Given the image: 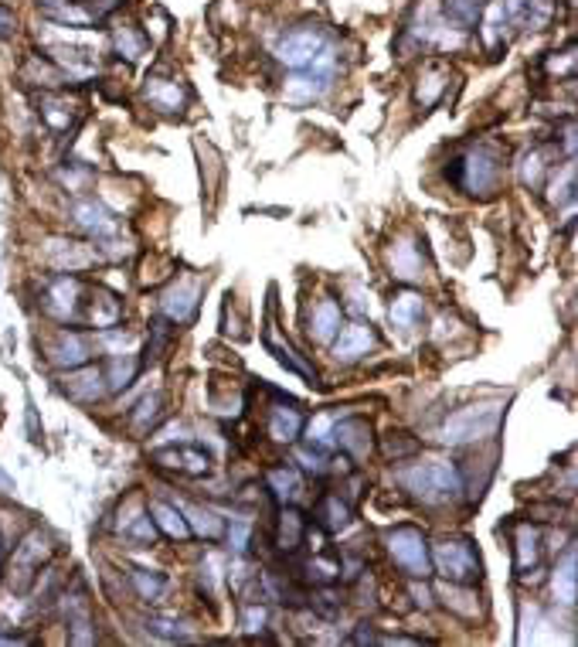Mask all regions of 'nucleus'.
<instances>
[{
    "label": "nucleus",
    "instance_id": "nucleus-1",
    "mask_svg": "<svg viewBox=\"0 0 578 647\" xmlns=\"http://www.w3.org/2000/svg\"><path fill=\"white\" fill-rule=\"evenodd\" d=\"M507 150L493 140L470 143L450 160V181L473 198H493L507 178Z\"/></svg>",
    "mask_w": 578,
    "mask_h": 647
},
{
    "label": "nucleus",
    "instance_id": "nucleus-2",
    "mask_svg": "<svg viewBox=\"0 0 578 647\" xmlns=\"http://www.w3.org/2000/svg\"><path fill=\"white\" fill-rule=\"evenodd\" d=\"M399 484L422 505H446L462 494L460 467L446 460H425V464L409 467L399 474Z\"/></svg>",
    "mask_w": 578,
    "mask_h": 647
},
{
    "label": "nucleus",
    "instance_id": "nucleus-3",
    "mask_svg": "<svg viewBox=\"0 0 578 647\" xmlns=\"http://www.w3.org/2000/svg\"><path fill=\"white\" fill-rule=\"evenodd\" d=\"M507 409V402H473L466 409H456V413L442 423L439 429V440L450 443V447H462V443L483 440V436H493L497 426H501V416Z\"/></svg>",
    "mask_w": 578,
    "mask_h": 647
},
{
    "label": "nucleus",
    "instance_id": "nucleus-4",
    "mask_svg": "<svg viewBox=\"0 0 578 647\" xmlns=\"http://www.w3.org/2000/svg\"><path fill=\"white\" fill-rule=\"evenodd\" d=\"M432 566L442 572L446 582H462V586H473L480 580V556L470 539H442V542L432 549Z\"/></svg>",
    "mask_w": 578,
    "mask_h": 647
},
{
    "label": "nucleus",
    "instance_id": "nucleus-5",
    "mask_svg": "<svg viewBox=\"0 0 578 647\" xmlns=\"http://www.w3.org/2000/svg\"><path fill=\"white\" fill-rule=\"evenodd\" d=\"M388 552L399 562L401 572H409L411 580H425L432 572V559H429V542L419 529L401 525V529L388 531Z\"/></svg>",
    "mask_w": 578,
    "mask_h": 647
},
{
    "label": "nucleus",
    "instance_id": "nucleus-6",
    "mask_svg": "<svg viewBox=\"0 0 578 647\" xmlns=\"http://www.w3.org/2000/svg\"><path fill=\"white\" fill-rule=\"evenodd\" d=\"M330 52H323L309 68H296L293 78H286V103L289 106H309L317 103L323 92L330 89Z\"/></svg>",
    "mask_w": 578,
    "mask_h": 647
},
{
    "label": "nucleus",
    "instance_id": "nucleus-7",
    "mask_svg": "<svg viewBox=\"0 0 578 647\" xmlns=\"http://www.w3.org/2000/svg\"><path fill=\"white\" fill-rule=\"evenodd\" d=\"M323 52H327V38H323L320 27H293L276 45L279 62L289 65V68H309Z\"/></svg>",
    "mask_w": 578,
    "mask_h": 647
},
{
    "label": "nucleus",
    "instance_id": "nucleus-8",
    "mask_svg": "<svg viewBox=\"0 0 578 647\" xmlns=\"http://www.w3.org/2000/svg\"><path fill=\"white\" fill-rule=\"evenodd\" d=\"M45 556H48V539H45L38 529L27 531L25 539H21V545L14 549V559H11V582L17 590L31 586V580H35V572L41 570Z\"/></svg>",
    "mask_w": 578,
    "mask_h": 647
},
{
    "label": "nucleus",
    "instance_id": "nucleus-9",
    "mask_svg": "<svg viewBox=\"0 0 578 647\" xmlns=\"http://www.w3.org/2000/svg\"><path fill=\"white\" fill-rule=\"evenodd\" d=\"M198 307H201V286L188 283V280L170 283L167 290H164V297H160L164 317H167L170 324H177V327H188V324L198 317Z\"/></svg>",
    "mask_w": 578,
    "mask_h": 647
},
{
    "label": "nucleus",
    "instance_id": "nucleus-10",
    "mask_svg": "<svg viewBox=\"0 0 578 647\" xmlns=\"http://www.w3.org/2000/svg\"><path fill=\"white\" fill-rule=\"evenodd\" d=\"M45 351H48V362L55 365V368H65V372H72V368H78V365H89V337L78 334V331H58V334L45 344Z\"/></svg>",
    "mask_w": 578,
    "mask_h": 647
},
{
    "label": "nucleus",
    "instance_id": "nucleus-11",
    "mask_svg": "<svg viewBox=\"0 0 578 647\" xmlns=\"http://www.w3.org/2000/svg\"><path fill=\"white\" fill-rule=\"evenodd\" d=\"M388 270H391V276L401 280V283H419V280H422L425 262H422V249L415 242V235H401V239L391 242V249H388Z\"/></svg>",
    "mask_w": 578,
    "mask_h": 647
},
{
    "label": "nucleus",
    "instance_id": "nucleus-12",
    "mask_svg": "<svg viewBox=\"0 0 578 647\" xmlns=\"http://www.w3.org/2000/svg\"><path fill=\"white\" fill-rule=\"evenodd\" d=\"M62 392L68 395V399L89 406V402L103 399L109 388H106V375L99 372V368H92V365H78V368H72V372L65 375Z\"/></svg>",
    "mask_w": 578,
    "mask_h": 647
},
{
    "label": "nucleus",
    "instance_id": "nucleus-13",
    "mask_svg": "<svg viewBox=\"0 0 578 647\" xmlns=\"http://www.w3.org/2000/svg\"><path fill=\"white\" fill-rule=\"evenodd\" d=\"M45 256L52 262L58 272H82L96 266V252L89 246H82V242H65V239H52L48 246H45Z\"/></svg>",
    "mask_w": 578,
    "mask_h": 647
},
{
    "label": "nucleus",
    "instance_id": "nucleus-14",
    "mask_svg": "<svg viewBox=\"0 0 578 647\" xmlns=\"http://www.w3.org/2000/svg\"><path fill=\"white\" fill-rule=\"evenodd\" d=\"M334 443L340 450H347L354 460H364L374 447V436H371V426H368V419H358V416H350V419H340L334 423Z\"/></svg>",
    "mask_w": 578,
    "mask_h": 647
},
{
    "label": "nucleus",
    "instance_id": "nucleus-15",
    "mask_svg": "<svg viewBox=\"0 0 578 647\" xmlns=\"http://www.w3.org/2000/svg\"><path fill=\"white\" fill-rule=\"evenodd\" d=\"M371 348H374L371 324L354 321V324H347L344 331H337V341H334V358L337 362H358V358H364Z\"/></svg>",
    "mask_w": 578,
    "mask_h": 647
},
{
    "label": "nucleus",
    "instance_id": "nucleus-16",
    "mask_svg": "<svg viewBox=\"0 0 578 647\" xmlns=\"http://www.w3.org/2000/svg\"><path fill=\"white\" fill-rule=\"evenodd\" d=\"M78 297H82V283H78L76 276H58L52 280L48 286V293H45V311L58 317V321H68L72 311H76Z\"/></svg>",
    "mask_w": 578,
    "mask_h": 647
},
{
    "label": "nucleus",
    "instance_id": "nucleus-17",
    "mask_svg": "<svg viewBox=\"0 0 578 647\" xmlns=\"http://www.w3.org/2000/svg\"><path fill=\"white\" fill-rule=\"evenodd\" d=\"M154 460L160 467H174V470H188V474H208L211 453L201 447H170V450H157Z\"/></svg>",
    "mask_w": 578,
    "mask_h": 647
},
{
    "label": "nucleus",
    "instance_id": "nucleus-18",
    "mask_svg": "<svg viewBox=\"0 0 578 647\" xmlns=\"http://www.w3.org/2000/svg\"><path fill=\"white\" fill-rule=\"evenodd\" d=\"M72 219H76L82 229H89L92 235H99V239H113V235L119 232L116 219L99 201H76V205H72Z\"/></svg>",
    "mask_w": 578,
    "mask_h": 647
},
{
    "label": "nucleus",
    "instance_id": "nucleus-19",
    "mask_svg": "<svg viewBox=\"0 0 578 647\" xmlns=\"http://www.w3.org/2000/svg\"><path fill=\"white\" fill-rule=\"evenodd\" d=\"M147 99L160 109V113H180L188 106V89L177 78H150L147 82Z\"/></svg>",
    "mask_w": 578,
    "mask_h": 647
},
{
    "label": "nucleus",
    "instance_id": "nucleus-20",
    "mask_svg": "<svg viewBox=\"0 0 578 647\" xmlns=\"http://www.w3.org/2000/svg\"><path fill=\"white\" fill-rule=\"evenodd\" d=\"M388 313H391V324H395V327H401V331H415V327L422 324V313H425L422 293H415V290H401V293H395Z\"/></svg>",
    "mask_w": 578,
    "mask_h": 647
},
{
    "label": "nucleus",
    "instance_id": "nucleus-21",
    "mask_svg": "<svg viewBox=\"0 0 578 647\" xmlns=\"http://www.w3.org/2000/svg\"><path fill=\"white\" fill-rule=\"evenodd\" d=\"M150 518H154L157 531H164V535L174 539V542L191 539L188 518H184V511H180L177 505H170V501H150Z\"/></svg>",
    "mask_w": 578,
    "mask_h": 647
},
{
    "label": "nucleus",
    "instance_id": "nucleus-22",
    "mask_svg": "<svg viewBox=\"0 0 578 647\" xmlns=\"http://www.w3.org/2000/svg\"><path fill=\"white\" fill-rule=\"evenodd\" d=\"M552 593L558 603H565L572 607L578 600V572H575V549H565V556L562 562L554 566V576H552Z\"/></svg>",
    "mask_w": 578,
    "mask_h": 647
},
{
    "label": "nucleus",
    "instance_id": "nucleus-23",
    "mask_svg": "<svg viewBox=\"0 0 578 647\" xmlns=\"http://www.w3.org/2000/svg\"><path fill=\"white\" fill-rule=\"evenodd\" d=\"M340 331V303L337 300H320L317 307H313V317H309V334L313 341H320V344H330Z\"/></svg>",
    "mask_w": 578,
    "mask_h": 647
},
{
    "label": "nucleus",
    "instance_id": "nucleus-24",
    "mask_svg": "<svg viewBox=\"0 0 578 647\" xmlns=\"http://www.w3.org/2000/svg\"><path fill=\"white\" fill-rule=\"evenodd\" d=\"M446 89H450V68L446 65H429V68H422V76H419L415 99H419L422 109H429V106H436L442 99Z\"/></svg>",
    "mask_w": 578,
    "mask_h": 647
},
{
    "label": "nucleus",
    "instance_id": "nucleus-25",
    "mask_svg": "<svg viewBox=\"0 0 578 647\" xmlns=\"http://www.w3.org/2000/svg\"><path fill=\"white\" fill-rule=\"evenodd\" d=\"M541 556V531L531 529V525H521L514 535V570L517 576H527V572L538 566Z\"/></svg>",
    "mask_w": 578,
    "mask_h": 647
},
{
    "label": "nucleus",
    "instance_id": "nucleus-26",
    "mask_svg": "<svg viewBox=\"0 0 578 647\" xmlns=\"http://www.w3.org/2000/svg\"><path fill=\"white\" fill-rule=\"evenodd\" d=\"M65 613H68V641L72 644H96V627H92V613L89 603L76 596L72 603H65Z\"/></svg>",
    "mask_w": 578,
    "mask_h": 647
},
{
    "label": "nucleus",
    "instance_id": "nucleus-27",
    "mask_svg": "<svg viewBox=\"0 0 578 647\" xmlns=\"http://www.w3.org/2000/svg\"><path fill=\"white\" fill-rule=\"evenodd\" d=\"M266 488L272 491L276 501H296L299 494H303V478H299V470L296 467H272L269 474H266Z\"/></svg>",
    "mask_w": 578,
    "mask_h": 647
},
{
    "label": "nucleus",
    "instance_id": "nucleus-28",
    "mask_svg": "<svg viewBox=\"0 0 578 647\" xmlns=\"http://www.w3.org/2000/svg\"><path fill=\"white\" fill-rule=\"evenodd\" d=\"M303 433V413L296 406H276L269 413V436L276 443H296V436Z\"/></svg>",
    "mask_w": 578,
    "mask_h": 647
},
{
    "label": "nucleus",
    "instance_id": "nucleus-29",
    "mask_svg": "<svg viewBox=\"0 0 578 647\" xmlns=\"http://www.w3.org/2000/svg\"><path fill=\"white\" fill-rule=\"evenodd\" d=\"M21 78H25V82H31V86L58 89V86H65V68H58L52 58L31 55V58H27V65H25V72H21Z\"/></svg>",
    "mask_w": 578,
    "mask_h": 647
},
{
    "label": "nucleus",
    "instance_id": "nucleus-30",
    "mask_svg": "<svg viewBox=\"0 0 578 647\" xmlns=\"http://www.w3.org/2000/svg\"><path fill=\"white\" fill-rule=\"evenodd\" d=\"M177 508L184 511V518H188V529H191L194 535H201V539H208V542H215V539L225 535V521H221L215 511L198 508V505H177Z\"/></svg>",
    "mask_w": 578,
    "mask_h": 647
},
{
    "label": "nucleus",
    "instance_id": "nucleus-31",
    "mask_svg": "<svg viewBox=\"0 0 578 647\" xmlns=\"http://www.w3.org/2000/svg\"><path fill=\"white\" fill-rule=\"evenodd\" d=\"M483 0H442V14L446 21L456 25L460 31H470V27H480V17H483Z\"/></svg>",
    "mask_w": 578,
    "mask_h": 647
},
{
    "label": "nucleus",
    "instance_id": "nucleus-32",
    "mask_svg": "<svg viewBox=\"0 0 578 647\" xmlns=\"http://www.w3.org/2000/svg\"><path fill=\"white\" fill-rule=\"evenodd\" d=\"M103 375H106V388H109V392H119V388H127L133 378L140 375V358H137V354H113Z\"/></svg>",
    "mask_w": 578,
    "mask_h": 647
},
{
    "label": "nucleus",
    "instance_id": "nucleus-33",
    "mask_svg": "<svg viewBox=\"0 0 578 647\" xmlns=\"http://www.w3.org/2000/svg\"><path fill=\"white\" fill-rule=\"evenodd\" d=\"M303 542V515L293 511V508H286L283 515H279V529H276V549L279 552H296Z\"/></svg>",
    "mask_w": 578,
    "mask_h": 647
},
{
    "label": "nucleus",
    "instance_id": "nucleus-34",
    "mask_svg": "<svg viewBox=\"0 0 578 647\" xmlns=\"http://www.w3.org/2000/svg\"><path fill=\"white\" fill-rule=\"evenodd\" d=\"M317 521H320L323 531H340L350 521V505L340 501L337 494H327V498H320V505H317Z\"/></svg>",
    "mask_w": 578,
    "mask_h": 647
},
{
    "label": "nucleus",
    "instance_id": "nucleus-35",
    "mask_svg": "<svg viewBox=\"0 0 578 647\" xmlns=\"http://www.w3.org/2000/svg\"><path fill=\"white\" fill-rule=\"evenodd\" d=\"M89 317H92V324H96V327H103V331H113L116 321L123 317V303H119L113 293H106V290H96Z\"/></svg>",
    "mask_w": 578,
    "mask_h": 647
},
{
    "label": "nucleus",
    "instance_id": "nucleus-36",
    "mask_svg": "<svg viewBox=\"0 0 578 647\" xmlns=\"http://www.w3.org/2000/svg\"><path fill=\"white\" fill-rule=\"evenodd\" d=\"M113 45H116V52L123 55L127 62H137L143 52H147V38L143 35H137V27H116V35H113Z\"/></svg>",
    "mask_w": 578,
    "mask_h": 647
},
{
    "label": "nucleus",
    "instance_id": "nucleus-37",
    "mask_svg": "<svg viewBox=\"0 0 578 647\" xmlns=\"http://www.w3.org/2000/svg\"><path fill=\"white\" fill-rule=\"evenodd\" d=\"M554 11H558V0H524V27L544 31L552 25Z\"/></svg>",
    "mask_w": 578,
    "mask_h": 647
},
{
    "label": "nucleus",
    "instance_id": "nucleus-38",
    "mask_svg": "<svg viewBox=\"0 0 578 647\" xmlns=\"http://www.w3.org/2000/svg\"><path fill=\"white\" fill-rule=\"evenodd\" d=\"M133 586H137V593H140V600H147V603H157L160 596H164V590H167V580L160 576V572H143L137 570L133 576Z\"/></svg>",
    "mask_w": 578,
    "mask_h": 647
},
{
    "label": "nucleus",
    "instance_id": "nucleus-39",
    "mask_svg": "<svg viewBox=\"0 0 578 647\" xmlns=\"http://www.w3.org/2000/svg\"><path fill=\"white\" fill-rule=\"evenodd\" d=\"M38 106H41V119H45L52 129H65L68 123H72V106L62 103V99H55V96H41Z\"/></svg>",
    "mask_w": 578,
    "mask_h": 647
},
{
    "label": "nucleus",
    "instance_id": "nucleus-40",
    "mask_svg": "<svg viewBox=\"0 0 578 647\" xmlns=\"http://www.w3.org/2000/svg\"><path fill=\"white\" fill-rule=\"evenodd\" d=\"M503 4L497 0V4H490V7H483V41H487V48H497L503 41V27H501V21H503Z\"/></svg>",
    "mask_w": 578,
    "mask_h": 647
},
{
    "label": "nucleus",
    "instance_id": "nucleus-41",
    "mask_svg": "<svg viewBox=\"0 0 578 647\" xmlns=\"http://www.w3.org/2000/svg\"><path fill=\"white\" fill-rule=\"evenodd\" d=\"M266 344H269V351L276 354V358H279V362L286 365V368H293L296 375H303V378L309 382V385L317 382V372H313V368H309V365L303 362V358H296V351L289 348V344H276V341H266Z\"/></svg>",
    "mask_w": 578,
    "mask_h": 647
},
{
    "label": "nucleus",
    "instance_id": "nucleus-42",
    "mask_svg": "<svg viewBox=\"0 0 578 647\" xmlns=\"http://www.w3.org/2000/svg\"><path fill=\"white\" fill-rule=\"evenodd\" d=\"M119 529L127 531L129 539H133V542H140V545H154V539H157V525H154V518H150V515L127 518Z\"/></svg>",
    "mask_w": 578,
    "mask_h": 647
},
{
    "label": "nucleus",
    "instance_id": "nucleus-43",
    "mask_svg": "<svg viewBox=\"0 0 578 647\" xmlns=\"http://www.w3.org/2000/svg\"><path fill=\"white\" fill-rule=\"evenodd\" d=\"M147 631L164 637V641H191V631H188L184 623L164 621V617H150V621H147Z\"/></svg>",
    "mask_w": 578,
    "mask_h": 647
},
{
    "label": "nucleus",
    "instance_id": "nucleus-44",
    "mask_svg": "<svg viewBox=\"0 0 578 647\" xmlns=\"http://www.w3.org/2000/svg\"><path fill=\"white\" fill-rule=\"evenodd\" d=\"M160 406H164V399H160V395H147V399L140 402V406H137V409H140V413H133V426L137 429H150L157 423V419H160Z\"/></svg>",
    "mask_w": 578,
    "mask_h": 647
},
{
    "label": "nucleus",
    "instance_id": "nucleus-45",
    "mask_svg": "<svg viewBox=\"0 0 578 647\" xmlns=\"http://www.w3.org/2000/svg\"><path fill=\"white\" fill-rule=\"evenodd\" d=\"M541 174H544V157L534 150V154L524 157V164H521V181L527 188H541Z\"/></svg>",
    "mask_w": 578,
    "mask_h": 647
},
{
    "label": "nucleus",
    "instance_id": "nucleus-46",
    "mask_svg": "<svg viewBox=\"0 0 578 647\" xmlns=\"http://www.w3.org/2000/svg\"><path fill=\"white\" fill-rule=\"evenodd\" d=\"M266 621H269V613H266V607H259V603H248L242 610V631H248V634L266 631Z\"/></svg>",
    "mask_w": 578,
    "mask_h": 647
},
{
    "label": "nucleus",
    "instance_id": "nucleus-47",
    "mask_svg": "<svg viewBox=\"0 0 578 647\" xmlns=\"http://www.w3.org/2000/svg\"><path fill=\"white\" fill-rule=\"evenodd\" d=\"M562 68H565L568 78L575 76V48H572V45H568L565 52H554L552 58H548V72H552V76H562Z\"/></svg>",
    "mask_w": 578,
    "mask_h": 647
},
{
    "label": "nucleus",
    "instance_id": "nucleus-48",
    "mask_svg": "<svg viewBox=\"0 0 578 647\" xmlns=\"http://www.w3.org/2000/svg\"><path fill=\"white\" fill-rule=\"evenodd\" d=\"M25 423H27V440L31 443H41V419H38V406H35V399L27 395L25 399Z\"/></svg>",
    "mask_w": 578,
    "mask_h": 647
},
{
    "label": "nucleus",
    "instance_id": "nucleus-49",
    "mask_svg": "<svg viewBox=\"0 0 578 647\" xmlns=\"http://www.w3.org/2000/svg\"><path fill=\"white\" fill-rule=\"evenodd\" d=\"M296 460L307 467V470H313V474H323V470H327V457H323V450H317V447H313V450H299Z\"/></svg>",
    "mask_w": 578,
    "mask_h": 647
},
{
    "label": "nucleus",
    "instance_id": "nucleus-50",
    "mask_svg": "<svg viewBox=\"0 0 578 647\" xmlns=\"http://www.w3.org/2000/svg\"><path fill=\"white\" fill-rule=\"evenodd\" d=\"M14 35H17V17L7 7H0V41L14 38Z\"/></svg>",
    "mask_w": 578,
    "mask_h": 647
},
{
    "label": "nucleus",
    "instance_id": "nucleus-51",
    "mask_svg": "<svg viewBox=\"0 0 578 647\" xmlns=\"http://www.w3.org/2000/svg\"><path fill=\"white\" fill-rule=\"evenodd\" d=\"M245 535H248V525H231V531H228V539H231V545L242 552L245 549Z\"/></svg>",
    "mask_w": 578,
    "mask_h": 647
},
{
    "label": "nucleus",
    "instance_id": "nucleus-52",
    "mask_svg": "<svg viewBox=\"0 0 578 647\" xmlns=\"http://www.w3.org/2000/svg\"><path fill=\"white\" fill-rule=\"evenodd\" d=\"M41 7H48V11H55V7H62V4H68V0H38Z\"/></svg>",
    "mask_w": 578,
    "mask_h": 647
}]
</instances>
